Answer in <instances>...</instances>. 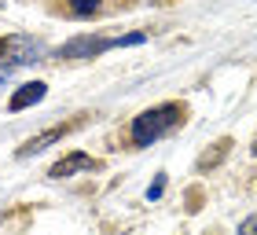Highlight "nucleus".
<instances>
[{
	"label": "nucleus",
	"instance_id": "9d476101",
	"mask_svg": "<svg viewBox=\"0 0 257 235\" xmlns=\"http://www.w3.org/2000/svg\"><path fill=\"white\" fill-rule=\"evenodd\" d=\"M4 81H8V70H0V85H4Z\"/></svg>",
	"mask_w": 257,
	"mask_h": 235
},
{
	"label": "nucleus",
	"instance_id": "423d86ee",
	"mask_svg": "<svg viewBox=\"0 0 257 235\" xmlns=\"http://www.w3.org/2000/svg\"><path fill=\"white\" fill-rule=\"evenodd\" d=\"M96 162H92L85 151H74V155H66L63 162H55V166L48 169V176L52 180H66V176H74V173H85V169H92Z\"/></svg>",
	"mask_w": 257,
	"mask_h": 235
},
{
	"label": "nucleus",
	"instance_id": "0eeeda50",
	"mask_svg": "<svg viewBox=\"0 0 257 235\" xmlns=\"http://www.w3.org/2000/svg\"><path fill=\"white\" fill-rule=\"evenodd\" d=\"M103 4L99 0H66V15L70 19H92V15H99Z\"/></svg>",
	"mask_w": 257,
	"mask_h": 235
},
{
	"label": "nucleus",
	"instance_id": "9b49d317",
	"mask_svg": "<svg viewBox=\"0 0 257 235\" xmlns=\"http://www.w3.org/2000/svg\"><path fill=\"white\" fill-rule=\"evenodd\" d=\"M253 155H257V144H253Z\"/></svg>",
	"mask_w": 257,
	"mask_h": 235
},
{
	"label": "nucleus",
	"instance_id": "39448f33",
	"mask_svg": "<svg viewBox=\"0 0 257 235\" xmlns=\"http://www.w3.org/2000/svg\"><path fill=\"white\" fill-rule=\"evenodd\" d=\"M44 96H48V85H44V81H26V85H19L15 92H11L8 110H11V114H19V110L33 107V103H41Z\"/></svg>",
	"mask_w": 257,
	"mask_h": 235
},
{
	"label": "nucleus",
	"instance_id": "f03ea898",
	"mask_svg": "<svg viewBox=\"0 0 257 235\" xmlns=\"http://www.w3.org/2000/svg\"><path fill=\"white\" fill-rule=\"evenodd\" d=\"M147 33H118V37H92V33H85V37H74L70 44H63L59 52H55V59H66V63H77V59H96L103 52L110 48H125V44H144Z\"/></svg>",
	"mask_w": 257,
	"mask_h": 235
},
{
	"label": "nucleus",
	"instance_id": "20e7f679",
	"mask_svg": "<svg viewBox=\"0 0 257 235\" xmlns=\"http://www.w3.org/2000/svg\"><path fill=\"white\" fill-rule=\"evenodd\" d=\"M77 125H81V118H77V122H66V125H52L48 133H41V136H30L26 144L19 147V158H30V155H37V151H44L48 144H55V140H63L66 133H74Z\"/></svg>",
	"mask_w": 257,
	"mask_h": 235
},
{
	"label": "nucleus",
	"instance_id": "7ed1b4c3",
	"mask_svg": "<svg viewBox=\"0 0 257 235\" xmlns=\"http://www.w3.org/2000/svg\"><path fill=\"white\" fill-rule=\"evenodd\" d=\"M48 55L41 37H30V33H11V37H0V66L15 70V66H30L41 63Z\"/></svg>",
	"mask_w": 257,
	"mask_h": 235
},
{
	"label": "nucleus",
	"instance_id": "1a4fd4ad",
	"mask_svg": "<svg viewBox=\"0 0 257 235\" xmlns=\"http://www.w3.org/2000/svg\"><path fill=\"white\" fill-rule=\"evenodd\" d=\"M239 235H257V213L242 220V228H239Z\"/></svg>",
	"mask_w": 257,
	"mask_h": 235
},
{
	"label": "nucleus",
	"instance_id": "6e6552de",
	"mask_svg": "<svg viewBox=\"0 0 257 235\" xmlns=\"http://www.w3.org/2000/svg\"><path fill=\"white\" fill-rule=\"evenodd\" d=\"M162 191H166V176H158V180L147 187V198H162Z\"/></svg>",
	"mask_w": 257,
	"mask_h": 235
},
{
	"label": "nucleus",
	"instance_id": "f257e3e1",
	"mask_svg": "<svg viewBox=\"0 0 257 235\" xmlns=\"http://www.w3.org/2000/svg\"><path fill=\"white\" fill-rule=\"evenodd\" d=\"M184 103H158V107H151L144 114L133 118V125H128V140H133V147H151L158 144L162 136H169L177 125H184Z\"/></svg>",
	"mask_w": 257,
	"mask_h": 235
}]
</instances>
